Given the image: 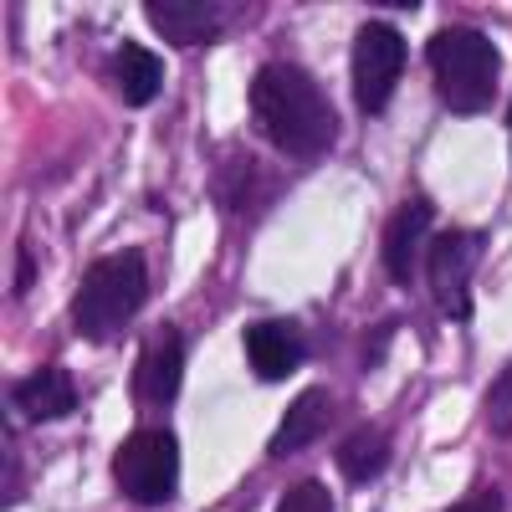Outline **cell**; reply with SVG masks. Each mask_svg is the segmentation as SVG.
Instances as JSON below:
<instances>
[{"label": "cell", "instance_id": "6da1fadb", "mask_svg": "<svg viewBox=\"0 0 512 512\" xmlns=\"http://www.w3.org/2000/svg\"><path fill=\"white\" fill-rule=\"evenodd\" d=\"M251 128L277 154L297 164H318L338 144V108L328 103L323 82L297 62H267L251 77Z\"/></svg>", "mask_w": 512, "mask_h": 512}, {"label": "cell", "instance_id": "7a4b0ae2", "mask_svg": "<svg viewBox=\"0 0 512 512\" xmlns=\"http://www.w3.org/2000/svg\"><path fill=\"white\" fill-rule=\"evenodd\" d=\"M425 62H431L436 93L456 118H482L497 103L502 82V52L497 41L477 26H441L425 41Z\"/></svg>", "mask_w": 512, "mask_h": 512}, {"label": "cell", "instance_id": "3957f363", "mask_svg": "<svg viewBox=\"0 0 512 512\" xmlns=\"http://www.w3.org/2000/svg\"><path fill=\"white\" fill-rule=\"evenodd\" d=\"M149 297V256L139 246H123L113 256H98V262L82 272L77 297H72V328L82 338H118L128 323L139 318Z\"/></svg>", "mask_w": 512, "mask_h": 512}, {"label": "cell", "instance_id": "277c9868", "mask_svg": "<svg viewBox=\"0 0 512 512\" xmlns=\"http://www.w3.org/2000/svg\"><path fill=\"white\" fill-rule=\"evenodd\" d=\"M113 482L134 507H164L180 492V436L169 425H144L113 451Z\"/></svg>", "mask_w": 512, "mask_h": 512}, {"label": "cell", "instance_id": "5b68a950", "mask_svg": "<svg viewBox=\"0 0 512 512\" xmlns=\"http://www.w3.org/2000/svg\"><path fill=\"white\" fill-rule=\"evenodd\" d=\"M405 36L390 21H364L354 36V103L364 118H379L390 108L400 77H405Z\"/></svg>", "mask_w": 512, "mask_h": 512}, {"label": "cell", "instance_id": "8992f818", "mask_svg": "<svg viewBox=\"0 0 512 512\" xmlns=\"http://www.w3.org/2000/svg\"><path fill=\"white\" fill-rule=\"evenodd\" d=\"M482 246L487 236L482 231H441L425 246V277H431V297L436 308L451 318V323H466L472 318V277H477V262H482Z\"/></svg>", "mask_w": 512, "mask_h": 512}, {"label": "cell", "instance_id": "52a82bcc", "mask_svg": "<svg viewBox=\"0 0 512 512\" xmlns=\"http://www.w3.org/2000/svg\"><path fill=\"white\" fill-rule=\"evenodd\" d=\"M431 226H436V205L425 195H410L390 210L384 221V236H379V267H384V282L390 287H410L415 282V267L425 256V241H431Z\"/></svg>", "mask_w": 512, "mask_h": 512}, {"label": "cell", "instance_id": "ba28073f", "mask_svg": "<svg viewBox=\"0 0 512 512\" xmlns=\"http://www.w3.org/2000/svg\"><path fill=\"white\" fill-rule=\"evenodd\" d=\"M180 379H185V333L175 323H159L149 333L139 364H134V379H128L134 405L139 410H169L180 400Z\"/></svg>", "mask_w": 512, "mask_h": 512}, {"label": "cell", "instance_id": "9c48e42d", "mask_svg": "<svg viewBox=\"0 0 512 512\" xmlns=\"http://www.w3.org/2000/svg\"><path fill=\"white\" fill-rule=\"evenodd\" d=\"M241 349H246L251 374L267 379V384L292 379L297 369L308 364V354H313V344H308V333H303L297 318H256V323H246Z\"/></svg>", "mask_w": 512, "mask_h": 512}, {"label": "cell", "instance_id": "30bf717a", "mask_svg": "<svg viewBox=\"0 0 512 512\" xmlns=\"http://www.w3.org/2000/svg\"><path fill=\"white\" fill-rule=\"evenodd\" d=\"M144 16L169 47H210V41L231 36L241 6H210V0H144Z\"/></svg>", "mask_w": 512, "mask_h": 512}, {"label": "cell", "instance_id": "8fae6325", "mask_svg": "<svg viewBox=\"0 0 512 512\" xmlns=\"http://www.w3.org/2000/svg\"><path fill=\"white\" fill-rule=\"evenodd\" d=\"M272 185H277V180L267 175V164L256 159V154H246V149H236V154H226V159L216 164V180H210V200H216L221 216L246 221V216H256V210L267 205Z\"/></svg>", "mask_w": 512, "mask_h": 512}, {"label": "cell", "instance_id": "7c38bea8", "mask_svg": "<svg viewBox=\"0 0 512 512\" xmlns=\"http://www.w3.org/2000/svg\"><path fill=\"white\" fill-rule=\"evenodd\" d=\"M6 400H11V410H16L21 420L41 425V420H62V415L77 410V384H72V374H67L62 364H41V369L11 379Z\"/></svg>", "mask_w": 512, "mask_h": 512}, {"label": "cell", "instance_id": "4fadbf2b", "mask_svg": "<svg viewBox=\"0 0 512 512\" xmlns=\"http://www.w3.org/2000/svg\"><path fill=\"white\" fill-rule=\"evenodd\" d=\"M328 425H333V395H328V390H303V395L287 405V415L277 420V436H272L267 451L282 461V456H292V451L313 446Z\"/></svg>", "mask_w": 512, "mask_h": 512}, {"label": "cell", "instance_id": "5bb4252c", "mask_svg": "<svg viewBox=\"0 0 512 512\" xmlns=\"http://www.w3.org/2000/svg\"><path fill=\"white\" fill-rule=\"evenodd\" d=\"M113 82L128 108H149L164 88V62L144 47V41H123L113 52Z\"/></svg>", "mask_w": 512, "mask_h": 512}, {"label": "cell", "instance_id": "9a60e30c", "mask_svg": "<svg viewBox=\"0 0 512 512\" xmlns=\"http://www.w3.org/2000/svg\"><path fill=\"white\" fill-rule=\"evenodd\" d=\"M395 456V436L384 431V425H359V431H349V441L338 446V472H344L349 487H369L384 466H390Z\"/></svg>", "mask_w": 512, "mask_h": 512}, {"label": "cell", "instance_id": "2e32d148", "mask_svg": "<svg viewBox=\"0 0 512 512\" xmlns=\"http://www.w3.org/2000/svg\"><path fill=\"white\" fill-rule=\"evenodd\" d=\"M277 512H333V497H328V487L323 482H292L287 492H282V502H277Z\"/></svg>", "mask_w": 512, "mask_h": 512}, {"label": "cell", "instance_id": "e0dca14e", "mask_svg": "<svg viewBox=\"0 0 512 512\" xmlns=\"http://www.w3.org/2000/svg\"><path fill=\"white\" fill-rule=\"evenodd\" d=\"M487 420H492L497 436H512V364L492 379V390H487Z\"/></svg>", "mask_w": 512, "mask_h": 512}, {"label": "cell", "instance_id": "ac0fdd59", "mask_svg": "<svg viewBox=\"0 0 512 512\" xmlns=\"http://www.w3.org/2000/svg\"><path fill=\"white\" fill-rule=\"evenodd\" d=\"M395 333H400V323H395V318H384V323H374V328H369V338H364V369H379L384 349L395 344Z\"/></svg>", "mask_w": 512, "mask_h": 512}, {"label": "cell", "instance_id": "d6986e66", "mask_svg": "<svg viewBox=\"0 0 512 512\" xmlns=\"http://www.w3.org/2000/svg\"><path fill=\"white\" fill-rule=\"evenodd\" d=\"M21 451H16V431H6V492H0V507H16L21 502Z\"/></svg>", "mask_w": 512, "mask_h": 512}, {"label": "cell", "instance_id": "ffe728a7", "mask_svg": "<svg viewBox=\"0 0 512 512\" xmlns=\"http://www.w3.org/2000/svg\"><path fill=\"white\" fill-rule=\"evenodd\" d=\"M31 282H36L31 246H16V277H11V292H16V297H26V292H31Z\"/></svg>", "mask_w": 512, "mask_h": 512}, {"label": "cell", "instance_id": "44dd1931", "mask_svg": "<svg viewBox=\"0 0 512 512\" xmlns=\"http://www.w3.org/2000/svg\"><path fill=\"white\" fill-rule=\"evenodd\" d=\"M451 512H502V492H497V487H482V492H472V497H461Z\"/></svg>", "mask_w": 512, "mask_h": 512}, {"label": "cell", "instance_id": "7402d4cb", "mask_svg": "<svg viewBox=\"0 0 512 512\" xmlns=\"http://www.w3.org/2000/svg\"><path fill=\"white\" fill-rule=\"evenodd\" d=\"M507 154H512V108H507Z\"/></svg>", "mask_w": 512, "mask_h": 512}]
</instances>
